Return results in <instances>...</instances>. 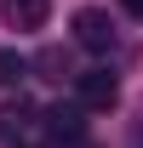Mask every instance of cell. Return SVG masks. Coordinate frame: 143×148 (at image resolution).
Here are the masks:
<instances>
[{
  "instance_id": "52a82bcc",
  "label": "cell",
  "mask_w": 143,
  "mask_h": 148,
  "mask_svg": "<svg viewBox=\"0 0 143 148\" xmlns=\"http://www.w3.org/2000/svg\"><path fill=\"white\" fill-rule=\"evenodd\" d=\"M35 69H46V80H63V74H69V63H63V51H40Z\"/></svg>"
},
{
  "instance_id": "6da1fadb",
  "label": "cell",
  "mask_w": 143,
  "mask_h": 148,
  "mask_svg": "<svg viewBox=\"0 0 143 148\" xmlns=\"http://www.w3.org/2000/svg\"><path fill=\"white\" fill-rule=\"evenodd\" d=\"M115 97H120V86H115V74H109V69L74 74V103H80V108H115Z\"/></svg>"
},
{
  "instance_id": "5b68a950",
  "label": "cell",
  "mask_w": 143,
  "mask_h": 148,
  "mask_svg": "<svg viewBox=\"0 0 143 148\" xmlns=\"http://www.w3.org/2000/svg\"><path fill=\"white\" fill-rule=\"evenodd\" d=\"M80 103H57V108H46V137H57V143H74L80 137Z\"/></svg>"
},
{
  "instance_id": "ba28073f",
  "label": "cell",
  "mask_w": 143,
  "mask_h": 148,
  "mask_svg": "<svg viewBox=\"0 0 143 148\" xmlns=\"http://www.w3.org/2000/svg\"><path fill=\"white\" fill-rule=\"evenodd\" d=\"M120 6H126V12H132V17H143V0H120Z\"/></svg>"
},
{
  "instance_id": "277c9868",
  "label": "cell",
  "mask_w": 143,
  "mask_h": 148,
  "mask_svg": "<svg viewBox=\"0 0 143 148\" xmlns=\"http://www.w3.org/2000/svg\"><path fill=\"white\" fill-rule=\"evenodd\" d=\"M23 137H35V103H6L0 108V143H23Z\"/></svg>"
},
{
  "instance_id": "7a4b0ae2",
  "label": "cell",
  "mask_w": 143,
  "mask_h": 148,
  "mask_svg": "<svg viewBox=\"0 0 143 148\" xmlns=\"http://www.w3.org/2000/svg\"><path fill=\"white\" fill-rule=\"evenodd\" d=\"M74 46H86V51H109L115 46V23H109V12H97V6H86V12H74Z\"/></svg>"
},
{
  "instance_id": "8992f818",
  "label": "cell",
  "mask_w": 143,
  "mask_h": 148,
  "mask_svg": "<svg viewBox=\"0 0 143 148\" xmlns=\"http://www.w3.org/2000/svg\"><path fill=\"white\" fill-rule=\"evenodd\" d=\"M23 74H29V63H23L17 51H6V46H0V86H17Z\"/></svg>"
},
{
  "instance_id": "3957f363",
  "label": "cell",
  "mask_w": 143,
  "mask_h": 148,
  "mask_svg": "<svg viewBox=\"0 0 143 148\" xmlns=\"http://www.w3.org/2000/svg\"><path fill=\"white\" fill-rule=\"evenodd\" d=\"M0 17L12 23V29H46L52 0H0Z\"/></svg>"
}]
</instances>
